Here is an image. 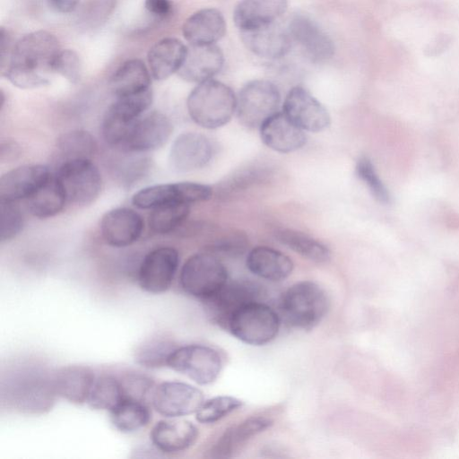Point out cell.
Returning a JSON list of instances; mask_svg holds the SVG:
<instances>
[{"label":"cell","mask_w":459,"mask_h":459,"mask_svg":"<svg viewBox=\"0 0 459 459\" xmlns=\"http://www.w3.org/2000/svg\"><path fill=\"white\" fill-rule=\"evenodd\" d=\"M60 50L57 39L48 31L26 34L13 45L2 74L22 89L45 86L55 73L54 64Z\"/></svg>","instance_id":"obj_1"},{"label":"cell","mask_w":459,"mask_h":459,"mask_svg":"<svg viewBox=\"0 0 459 459\" xmlns=\"http://www.w3.org/2000/svg\"><path fill=\"white\" fill-rule=\"evenodd\" d=\"M187 112L192 120L206 129L226 125L236 113L237 96L227 84L210 79L198 83L188 95Z\"/></svg>","instance_id":"obj_2"},{"label":"cell","mask_w":459,"mask_h":459,"mask_svg":"<svg viewBox=\"0 0 459 459\" xmlns=\"http://www.w3.org/2000/svg\"><path fill=\"white\" fill-rule=\"evenodd\" d=\"M329 300L325 291L309 281L290 286L281 299V310L286 320L299 328H312L325 316Z\"/></svg>","instance_id":"obj_3"},{"label":"cell","mask_w":459,"mask_h":459,"mask_svg":"<svg viewBox=\"0 0 459 459\" xmlns=\"http://www.w3.org/2000/svg\"><path fill=\"white\" fill-rule=\"evenodd\" d=\"M179 280L186 293L205 300L227 283L228 273L217 255L204 250L185 262Z\"/></svg>","instance_id":"obj_4"},{"label":"cell","mask_w":459,"mask_h":459,"mask_svg":"<svg viewBox=\"0 0 459 459\" xmlns=\"http://www.w3.org/2000/svg\"><path fill=\"white\" fill-rule=\"evenodd\" d=\"M227 327L238 340L251 345H263L277 335L280 319L270 307L254 301L234 312Z\"/></svg>","instance_id":"obj_5"},{"label":"cell","mask_w":459,"mask_h":459,"mask_svg":"<svg viewBox=\"0 0 459 459\" xmlns=\"http://www.w3.org/2000/svg\"><path fill=\"white\" fill-rule=\"evenodd\" d=\"M281 93L267 80H253L246 83L237 96V117L247 128H260L263 123L279 111Z\"/></svg>","instance_id":"obj_6"},{"label":"cell","mask_w":459,"mask_h":459,"mask_svg":"<svg viewBox=\"0 0 459 459\" xmlns=\"http://www.w3.org/2000/svg\"><path fill=\"white\" fill-rule=\"evenodd\" d=\"M56 178L61 185L67 202L87 205L95 201L101 190V176L90 159L65 160Z\"/></svg>","instance_id":"obj_7"},{"label":"cell","mask_w":459,"mask_h":459,"mask_svg":"<svg viewBox=\"0 0 459 459\" xmlns=\"http://www.w3.org/2000/svg\"><path fill=\"white\" fill-rule=\"evenodd\" d=\"M56 392L52 375L34 368H24L11 380L7 386V396L17 409L27 412H42L48 410Z\"/></svg>","instance_id":"obj_8"},{"label":"cell","mask_w":459,"mask_h":459,"mask_svg":"<svg viewBox=\"0 0 459 459\" xmlns=\"http://www.w3.org/2000/svg\"><path fill=\"white\" fill-rule=\"evenodd\" d=\"M167 366L199 385H207L220 375L222 359L213 348L190 344L176 348L169 354Z\"/></svg>","instance_id":"obj_9"},{"label":"cell","mask_w":459,"mask_h":459,"mask_svg":"<svg viewBox=\"0 0 459 459\" xmlns=\"http://www.w3.org/2000/svg\"><path fill=\"white\" fill-rule=\"evenodd\" d=\"M178 263V252L173 247H161L152 250L140 264V287L149 293L165 292L172 284Z\"/></svg>","instance_id":"obj_10"},{"label":"cell","mask_w":459,"mask_h":459,"mask_svg":"<svg viewBox=\"0 0 459 459\" xmlns=\"http://www.w3.org/2000/svg\"><path fill=\"white\" fill-rule=\"evenodd\" d=\"M152 403L160 415L176 418L196 412L204 403V394L186 383L168 381L153 390Z\"/></svg>","instance_id":"obj_11"},{"label":"cell","mask_w":459,"mask_h":459,"mask_svg":"<svg viewBox=\"0 0 459 459\" xmlns=\"http://www.w3.org/2000/svg\"><path fill=\"white\" fill-rule=\"evenodd\" d=\"M282 112L304 131L320 132L327 128L331 117L325 106L303 87H293L286 95Z\"/></svg>","instance_id":"obj_12"},{"label":"cell","mask_w":459,"mask_h":459,"mask_svg":"<svg viewBox=\"0 0 459 459\" xmlns=\"http://www.w3.org/2000/svg\"><path fill=\"white\" fill-rule=\"evenodd\" d=\"M262 295L260 286L249 281H236L226 283L220 290L205 301L212 320L227 326L230 316L241 307L259 301Z\"/></svg>","instance_id":"obj_13"},{"label":"cell","mask_w":459,"mask_h":459,"mask_svg":"<svg viewBox=\"0 0 459 459\" xmlns=\"http://www.w3.org/2000/svg\"><path fill=\"white\" fill-rule=\"evenodd\" d=\"M213 152V145L206 135L186 132L175 139L169 152V162L176 172H192L206 166Z\"/></svg>","instance_id":"obj_14"},{"label":"cell","mask_w":459,"mask_h":459,"mask_svg":"<svg viewBox=\"0 0 459 459\" xmlns=\"http://www.w3.org/2000/svg\"><path fill=\"white\" fill-rule=\"evenodd\" d=\"M173 126L160 112H152L138 118L121 144L130 152H145L163 146L171 135Z\"/></svg>","instance_id":"obj_15"},{"label":"cell","mask_w":459,"mask_h":459,"mask_svg":"<svg viewBox=\"0 0 459 459\" xmlns=\"http://www.w3.org/2000/svg\"><path fill=\"white\" fill-rule=\"evenodd\" d=\"M292 41L297 42L306 57L313 63L330 59L334 53L331 38L314 22L304 14H295L287 27Z\"/></svg>","instance_id":"obj_16"},{"label":"cell","mask_w":459,"mask_h":459,"mask_svg":"<svg viewBox=\"0 0 459 459\" xmlns=\"http://www.w3.org/2000/svg\"><path fill=\"white\" fill-rule=\"evenodd\" d=\"M144 223L135 211L115 208L107 212L100 221V233L107 244L115 247H125L139 239Z\"/></svg>","instance_id":"obj_17"},{"label":"cell","mask_w":459,"mask_h":459,"mask_svg":"<svg viewBox=\"0 0 459 459\" xmlns=\"http://www.w3.org/2000/svg\"><path fill=\"white\" fill-rule=\"evenodd\" d=\"M240 35L247 48L262 58L282 57L291 48L292 39L288 29L277 22L240 30Z\"/></svg>","instance_id":"obj_18"},{"label":"cell","mask_w":459,"mask_h":459,"mask_svg":"<svg viewBox=\"0 0 459 459\" xmlns=\"http://www.w3.org/2000/svg\"><path fill=\"white\" fill-rule=\"evenodd\" d=\"M223 64V53L215 44L190 45L178 73L185 81L200 83L213 79Z\"/></svg>","instance_id":"obj_19"},{"label":"cell","mask_w":459,"mask_h":459,"mask_svg":"<svg viewBox=\"0 0 459 459\" xmlns=\"http://www.w3.org/2000/svg\"><path fill=\"white\" fill-rule=\"evenodd\" d=\"M259 130L262 142L268 148L281 153L298 151L307 142L304 130L290 121L282 111L266 119Z\"/></svg>","instance_id":"obj_20"},{"label":"cell","mask_w":459,"mask_h":459,"mask_svg":"<svg viewBox=\"0 0 459 459\" xmlns=\"http://www.w3.org/2000/svg\"><path fill=\"white\" fill-rule=\"evenodd\" d=\"M48 167L23 165L4 173L0 178L1 200L27 199L51 176Z\"/></svg>","instance_id":"obj_21"},{"label":"cell","mask_w":459,"mask_h":459,"mask_svg":"<svg viewBox=\"0 0 459 459\" xmlns=\"http://www.w3.org/2000/svg\"><path fill=\"white\" fill-rule=\"evenodd\" d=\"M182 32L190 45H213L225 35L226 22L219 10L204 8L185 21Z\"/></svg>","instance_id":"obj_22"},{"label":"cell","mask_w":459,"mask_h":459,"mask_svg":"<svg viewBox=\"0 0 459 459\" xmlns=\"http://www.w3.org/2000/svg\"><path fill=\"white\" fill-rule=\"evenodd\" d=\"M199 190L195 182L160 184L141 189L133 195V204L140 209H153L164 204L179 202L194 204Z\"/></svg>","instance_id":"obj_23"},{"label":"cell","mask_w":459,"mask_h":459,"mask_svg":"<svg viewBox=\"0 0 459 459\" xmlns=\"http://www.w3.org/2000/svg\"><path fill=\"white\" fill-rule=\"evenodd\" d=\"M288 8V0H239L233 20L239 30L276 22Z\"/></svg>","instance_id":"obj_24"},{"label":"cell","mask_w":459,"mask_h":459,"mask_svg":"<svg viewBox=\"0 0 459 459\" xmlns=\"http://www.w3.org/2000/svg\"><path fill=\"white\" fill-rule=\"evenodd\" d=\"M94 380L92 371L83 366L63 367L52 375L56 394L74 403L88 400Z\"/></svg>","instance_id":"obj_25"},{"label":"cell","mask_w":459,"mask_h":459,"mask_svg":"<svg viewBox=\"0 0 459 459\" xmlns=\"http://www.w3.org/2000/svg\"><path fill=\"white\" fill-rule=\"evenodd\" d=\"M150 436L160 451L173 454L190 447L197 439L198 430L186 420H160L153 427Z\"/></svg>","instance_id":"obj_26"},{"label":"cell","mask_w":459,"mask_h":459,"mask_svg":"<svg viewBox=\"0 0 459 459\" xmlns=\"http://www.w3.org/2000/svg\"><path fill=\"white\" fill-rule=\"evenodd\" d=\"M247 266L255 275L272 281L286 279L293 270L291 259L269 247H256L247 257Z\"/></svg>","instance_id":"obj_27"},{"label":"cell","mask_w":459,"mask_h":459,"mask_svg":"<svg viewBox=\"0 0 459 459\" xmlns=\"http://www.w3.org/2000/svg\"><path fill=\"white\" fill-rule=\"evenodd\" d=\"M187 47L175 38H165L157 41L148 52V64L152 75L156 80H164L178 72Z\"/></svg>","instance_id":"obj_28"},{"label":"cell","mask_w":459,"mask_h":459,"mask_svg":"<svg viewBox=\"0 0 459 459\" xmlns=\"http://www.w3.org/2000/svg\"><path fill=\"white\" fill-rule=\"evenodd\" d=\"M273 424L266 417H250L227 429L212 450L213 457H231L248 440Z\"/></svg>","instance_id":"obj_29"},{"label":"cell","mask_w":459,"mask_h":459,"mask_svg":"<svg viewBox=\"0 0 459 459\" xmlns=\"http://www.w3.org/2000/svg\"><path fill=\"white\" fill-rule=\"evenodd\" d=\"M272 169L264 164H249L225 178L216 186L215 195L221 200H229L272 177Z\"/></svg>","instance_id":"obj_30"},{"label":"cell","mask_w":459,"mask_h":459,"mask_svg":"<svg viewBox=\"0 0 459 459\" xmlns=\"http://www.w3.org/2000/svg\"><path fill=\"white\" fill-rule=\"evenodd\" d=\"M151 75L148 68L139 59L123 63L114 73L110 85L117 97L135 94L150 89Z\"/></svg>","instance_id":"obj_31"},{"label":"cell","mask_w":459,"mask_h":459,"mask_svg":"<svg viewBox=\"0 0 459 459\" xmlns=\"http://www.w3.org/2000/svg\"><path fill=\"white\" fill-rule=\"evenodd\" d=\"M67 202L64 190L56 175L39 186L26 199L29 212L35 217L46 219L60 212Z\"/></svg>","instance_id":"obj_32"},{"label":"cell","mask_w":459,"mask_h":459,"mask_svg":"<svg viewBox=\"0 0 459 459\" xmlns=\"http://www.w3.org/2000/svg\"><path fill=\"white\" fill-rule=\"evenodd\" d=\"M280 243L301 256L316 262L325 263L330 260L329 248L318 239L292 229H281L275 234Z\"/></svg>","instance_id":"obj_33"},{"label":"cell","mask_w":459,"mask_h":459,"mask_svg":"<svg viewBox=\"0 0 459 459\" xmlns=\"http://www.w3.org/2000/svg\"><path fill=\"white\" fill-rule=\"evenodd\" d=\"M111 421L121 432L129 433L147 425L151 415L143 402L124 398L110 411Z\"/></svg>","instance_id":"obj_34"},{"label":"cell","mask_w":459,"mask_h":459,"mask_svg":"<svg viewBox=\"0 0 459 459\" xmlns=\"http://www.w3.org/2000/svg\"><path fill=\"white\" fill-rule=\"evenodd\" d=\"M124 399L119 379L101 376L94 380L87 402L96 410L111 411Z\"/></svg>","instance_id":"obj_35"},{"label":"cell","mask_w":459,"mask_h":459,"mask_svg":"<svg viewBox=\"0 0 459 459\" xmlns=\"http://www.w3.org/2000/svg\"><path fill=\"white\" fill-rule=\"evenodd\" d=\"M152 210L149 218L150 229L157 234H167L174 230L187 218L190 204L171 202Z\"/></svg>","instance_id":"obj_36"},{"label":"cell","mask_w":459,"mask_h":459,"mask_svg":"<svg viewBox=\"0 0 459 459\" xmlns=\"http://www.w3.org/2000/svg\"><path fill=\"white\" fill-rule=\"evenodd\" d=\"M56 146L65 161L90 159L97 147L93 136L83 130H73L63 134L57 139Z\"/></svg>","instance_id":"obj_37"},{"label":"cell","mask_w":459,"mask_h":459,"mask_svg":"<svg viewBox=\"0 0 459 459\" xmlns=\"http://www.w3.org/2000/svg\"><path fill=\"white\" fill-rule=\"evenodd\" d=\"M176 349L167 339L152 338L142 343L135 351V360L145 368L167 366L169 354Z\"/></svg>","instance_id":"obj_38"},{"label":"cell","mask_w":459,"mask_h":459,"mask_svg":"<svg viewBox=\"0 0 459 459\" xmlns=\"http://www.w3.org/2000/svg\"><path fill=\"white\" fill-rule=\"evenodd\" d=\"M242 402L235 397L221 395L204 402L196 411V420L203 424L214 423L241 407Z\"/></svg>","instance_id":"obj_39"},{"label":"cell","mask_w":459,"mask_h":459,"mask_svg":"<svg viewBox=\"0 0 459 459\" xmlns=\"http://www.w3.org/2000/svg\"><path fill=\"white\" fill-rule=\"evenodd\" d=\"M117 0H88L82 6L78 22L85 30L101 27L116 8Z\"/></svg>","instance_id":"obj_40"},{"label":"cell","mask_w":459,"mask_h":459,"mask_svg":"<svg viewBox=\"0 0 459 459\" xmlns=\"http://www.w3.org/2000/svg\"><path fill=\"white\" fill-rule=\"evenodd\" d=\"M356 174L368 186L372 195L380 203L389 202L388 192L377 174L375 168L367 157H360L356 163Z\"/></svg>","instance_id":"obj_41"},{"label":"cell","mask_w":459,"mask_h":459,"mask_svg":"<svg viewBox=\"0 0 459 459\" xmlns=\"http://www.w3.org/2000/svg\"><path fill=\"white\" fill-rule=\"evenodd\" d=\"M23 214L15 201L1 200V241H9L20 233Z\"/></svg>","instance_id":"obj_42"},{"label":"cell","mask_w":459,"mask_h":459,"mask_svg":"<svg viewBox=\"0 0 459 459\" xmlns=\"http://www.w3.org/2000/svg\"><path fill=\"white\" fill-rule=\"evenodd\" d=\"M248 245L246 234L240 231H230L220 236L208 245L204 250L218 255H237L244 253Z\"/></svg>","instance_id":"obj_43"},{"label":"cell","mask_w":459,"mask_h":459,"mask_svg":"<svg viewBox=\"0 0 459 459\" xmlns=\"http://www.w3.org/2000/svg\"><path fill=\"white\" fill-rule=\"evenodd\" d=\"M54 72L59 74L70 82H77L82 76L80 56L71 49L60 50L55 60Z\"/></svg>","instance_id":"obj_44"},{"label":"cell","mask_w":459,"mask_h":459,"mask_svg":"<svg viewBox=\"0 0 459 459\" xmlns=\"http://www.w3.org/2000/svg\"><path fill=\"white\" fill-rule=\"evenodd\" d=\"M124 398L143 402L152 388L153 382L144 375L128 373L119 379ZM144 403V402H143Z\"/></svg>","instance_id":"obj_45"},{"label":"cell","mask_w":459,"mask_h":459,"mask_svg":"<svg viewBox=\"0 0 459 459\" xmlns=\"http://www.w3.org/2000/svg\"><path fill=\"white\" fill-rule=\"evenodd\" d=\"M144 6L148 13L159 19H165L172 12L170 0H144Z\"/></svg>","instance_id":"obj_46"},{"label":"cell","mask_w":459,"mask_h":459,"mask_svg":"<svg viewBox=\"0 0 459 459\" xmlns=\"http://www.w3.org/2000/svg\"><path fill=\"white\" fill-rule=\"evenodd\" d=\"M1 72L6 67L11 53L13 50V47H10V37L8 35V32L4 30V28L1 29Z\"/></svg>","instance_id":"obj_47"},{"label":"cell","mask_w":459,"mask_h":459,"mask_svg":"<svg viewBox=\"0 0 459 459\" xmlns=\"http://www.w3.org/2000/svg\"><path fill=\"white\" fill-rule=\"evenodd\" d=\"M48 5L56 12L69 13L75 11L80 0H47Z\"/></svg>","instance_id":"obj_48"},{"label":"cell","mask_w":459,"mask_h":459,"mask_svg":"<svg viewBox=\"0 0 459 459\" xmlns=\"http://www.w3.org/2000/svg\"><path fill=\"white\" fill-rule=\"evenodd\" d=\"M18 153L17 147L14 146V144L6 143L2 144L1 147V157L7 154V160L10 159V157L14 158V155Z\"/></svg>","instance_id":"obj_49"}]
</instances>
